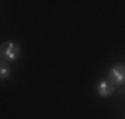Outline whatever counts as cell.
Segmentation results:
<instances>
[{
    "mask_svg": "<svg viewBox=\"0 0 125 119\" xmlns=\"http://www.w3.org/2000/svg\"><path fill=\"white\" fill-rule=\"evenodd\" d=\"M107 81L111 83L113 87L115 85H125V64H115L111 69H109Z\"/></svg>",
    "mask_w": 125,
    "mask_h": 119,
    "instance_id": "1",
    "label": "cell"
},
{
    "mask_svg": "<svg viewBox=\"0 0 125 119\" xmlns=\"http://www.w3.org/2000/svg\"><path fill=\"white\" fill-rule=\"evenodd\" d=\"M20 58V46L16 42H6L2 44V60L4 62H16V60Z\"/></svg>",
    "mask_w": 125,
    "mask_h": 119,
    "instance_id": "2",
    "label": "cell"
},
{
    "mask_svg": "<svg viewBox=\"0 0 125 119\" xmlns=\"http://www.w3.org/2000/svg\"><path fill=\"white\" fill-rule=\"evenodd\" d=\"M95 91H97V95H101V97H109V95H113L115 87H113L111 83H109L107 79H101V81H97Z\"/></svg>",
    "mask_w": 125,
    "mask_h": 119,
    "instance_id": "3",
    "label": "cell"
},
{
    "mask_svg": "<svg viewBox=\"0 0 125 119\" xmlns=\"http://www.w3.org/2000/svg\"><path fill=\"white\" fill-rule=\"evenodd\" d=\"M8 78H10V68H8V64L2 60V64H0V79L6 81Z\"/></svg>",
    "mask_w": 125,
    "mask_h": 119,
    "instance_id": "4",
    "label": "cell"
}]
</instances>
